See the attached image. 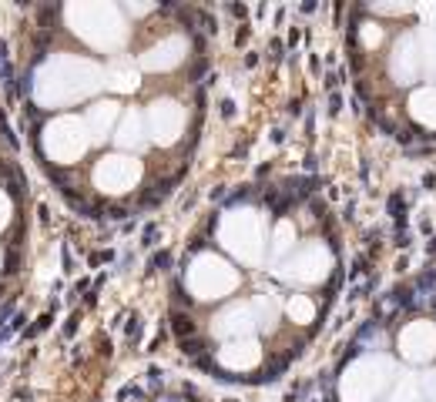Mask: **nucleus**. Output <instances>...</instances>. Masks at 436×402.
Masks as SVG:
<instances>
[{
	"label": "nucleus",
	"instance_id": "nucleus-4",
	"mask_svg": "<svg viewBox=\"0 0 436 402\" xmlns=\"http://www.w3.org/2000/svg\"><path fill=\"white\" fill-rule=\"evenodd\" d=\"M221 238H225V245H228L242 262L255 265V262L262 258V245H266V241H262V218H259V211H249V208L232 211V215L225 218Z\"/></svg>",
	"mask_w": 436,
	"mask_h": 402
},
{
	"label": "nucleus",
	"instance_id": "nucleus-2",
	"mask_svg": "<svg viewBox=\"0 0 436 402\" xmlns=\"http://www.w3.org/2000/svg\"><path fill=\"white\" fill-rule=\"evenodd\" d=\"M389 382H393V362L383 355H366L342 372L339 396L342 402H376Z\"/></svg>",
	"mask_w": 436,
	"mask_h": 402
},
{
	"label": "nucleus",
	"instance_id": "nucleus-21",
	"mask_svg": "<svg viewBox=\"0 0 436 402\" xmlns=\"http://www.w3.org/2000/svg\"><path fill=\"white\" fill-rule=\"evenodd\" d=\"M383 40V31H379V24H366V31H363V44L366 47H376Z\"/></svg>",
	"mask_w": 436,
	"mask_h": 402
},
{
	"label": "nucleus",
	"instance_id": "nucleus-20",
	"mask_svg": "<svg viewBox=\"0 0 436 402\" xmlns=\"http://www.w3.org/2000/svg\"><path fill=\"white\" fill-rule=\"evenodd\" d=\"M292 238H296V228H292L289 221H282V225L275 228V241H272V255H275V258H279V255H285V251H289L292 245H296Z\"/></svg>",
	"mask_w": 436,
	"mask_h": 402
},
{
	"label": "nucleus",
	"instance_id": "nucleus-6",
	"mask_svg": "<svg viewBox=\"0 0 436 402\" xmlns=\"http://www.w3.org/2000/svg\"><path fill=\"white\" fill-rule=\"evenodd\" d=\"M188 285L198 299H221L235 288V271L225 262H218L215 255H201L188 271Z\"/></svg>",
	"mask_w": 436,
	"mask_h": 402
},
{
	"label": "nucleus",
	"instance_id": "nucleus-15",
	"mask_svg": "<svg viewBox=\"0 0 436 402\" xmlns=\"http://www.w3.org/2000/svg\"><path fill=\"white\" fill-rule=\"evenodd\" d=\"M409 114L416 117L423 128L436 131V87H416L413 98H409Z\"/></svg>",
	"mask_w": 436,
	"mask_h": 402
},
{
	"label": "nucleus",
	"instance_id": "nucleus-10",
	"mask_svg": "<svg viewBox=\"0 0 436 402\" xmlns=\"http://www.w3.org/2000/svg\"><path fill=\"white\" fill-rule=\"evenodd\" d=\"M423 70V50H419V40L413 34H402L393 47V57H389V74L396 77V84H413Z\"/></svg>",
	"mask_w": 436,
	"mask_h": 402
},
{
	"label": "nucleus",
	"instance_id": "nucleus-1",
	"mask_svg": "<svg viewBox=\"0 0 436 402\" xmlns=\"http://www.w3.org/2000/svg\"><path fill=\"white\" fill-rule=\"evenodd\" d=\"M101 84V70L91 61L74 57H54L37 74V98L48 104H71V100L91 94Z\"/></svg>",
	"mask_w": 436,
	"mask_h": 402
},
{
	"label": "nucleus",
	"instance_id": "nucleus-12",
	"mask_svg": "<svg viewBox=\"0 0 436 402\" xmlns=\"http://www.w3.org/2000/svg\"><path fill=\"white\" fill-rule=\"evenodd\" d=\"M255 325H259V322H255L252 305H232V308H225V312L215 318V335L235 342V338H249V332Z\"/></svg>",
	"mask_w": 436,
	"mask_h": 402
},
{
	"label": "nucleus",
	"instance_id": "nucleus-11",
	"mask_svg": "<svg viewBox=\"0 0 436 402\" xmlns=\"http://www.w3.org/2000/svg\"><path fill=\"white\" fill-rule=\"evenodd\" d=\"M182 124H184V111L175 104V100H158V104H151L148 128H151V137H154L158 144H175L178 134H182Z\"/></svg>",
	"mask_w": 436,
	"mask_h": 402
},
{
	"label": "nucleus",
	"instance_id": "nucleus-17",
	"mask_svg": "<svg viewBox=\"0 0 436 402\" xmlns=\"http://www.w3.org/2000/svg\"><path fill=\"white\" fill-rule=\"evenodd\" d=\"M117 144L121 148H145V121L138 111H128L121 128H117Z\"/></svg>",
	"mask_w": 436,
	"mask_h": 402
},
{
	"label": "nucleus",
	"instance_id": "nucleus-5",
	"mask_svg": "<svg viewBox=\"0 0 436 402\" xmlns=\"http://www.w3.org/2000/svg\"><path fill=\"white\" fill-rule=\"evenodd\" d=\"M329 268H333L329 248H326L322 241H312V245H305V248L296 251V255L279 268V275L289 278V282H299V285H316L329 275Z\"/></svg>",
	"mask_w": 436,
	"mask_h": 402
},
{
	"label": "nucleus",
	"instance_id": "nucleus-9",
	"mask_svg": "<svg viewBox=\"0 0 436 402\" xmlns=\"http://www.w3.org/2000/svg\"><path fill=\"white\" fill-rule=\"evenodd\" d=\"M400 352L409 362H430L436 359V325L426 318L409 322L400 332Z\"/></svg>",
	"mask_w": 436,
	"mask_h": 402
},
{
	"label": "nucleus",
	"instance_id": "nucleus-19",
	"mask_svg": "<svg viewBox=\"0 0 436 402\" xmlns=\"http://www.w3.org/2000/svg\"><path fill=\"white\" fill-rule=\"evenodd\" d=\"M289 315L296 318V322H312L316 305L309 302V295H292V299H289Z\"/></svg>",
	"mask_w": 436,
	"mask_h": 402
},
{
	"label": "nucleus",
	"instance_id": "nucleus-13",
	"mask_svg": "<svg viewBox=\"0 0 436 402\" xmlns=\"http://www.w3.org/2000/svg\"><path fill=\"white\" fill-rule=\"evenodd\" d=\"M184 57V40L182 37H168L161 44H154V47L141 57V67H148V70H168V67L182 64Z\"/></svg>",
	"mask_w": 436,
	"mask_h": 402
},
{
	"label": "nucleus",
	"instance_id": "nucleus-23",
	"mask_svg": "<svg viewBox=\"0 0 436 402\" xmlns=\"http://www.w3.org/2000/svg\"><path fill=\"white\" fill-rule=\"evenodd\" d=\"M7 215H10V204H7V198H3V195H0V225H3V221H7Z\"/></svg>",
	"mask_w": 436,
	"mask_h": 402
},
{
	"label": "nucleus",
	"instance_id": "nucleus-7",
	"mask_svg": "<svg viewBox=\"0 0 436 402\" xmlns=\"http://www.w3.org/2000/svg\"><path fill=\"white\" fill-rule=\"evenodd\" d=\"M87 141H91V134H87V124L81 121H74V117H61V121H54L44 134V148H48L50 158H57V161H74L78 154H84L87 148Z\"/></svg>",
	"mask_w": 436,
	"mask_h": 402
},
{
	"label": "nucleus",
	"instance_id": "nucleus-24",
	"mask_svg": "<svg viewBox=\"0 0 436 402\" xmlns=\"http://www.w3.org/2000/svg\"><path fill=\"white\" fill-rule=\"evenodd\" d=\"M165 402H178V399H165Z\"/></svg>",
	"mask_w": 436,
	"mask_h": 402
},
{
	"label": "nucleus",
	"instance_id": "nucleus-3",
	"mask_svg": "<svg viewBox=\"0 0 436 402\" xmlns=\"http://www.w3.org/2000/svg\"><path fill=\"white\" fill-rule=\"evenodd\" d=\"M67 17H71V27L81 37H87L91 44H98V47H115L124 37L115 7H104V3H74V7H67Z\"/></svg>",
	"mask_w": 436,
	"mask_h": 402
},
{
	"label": "nucleus",
	"instance_id": "nucleus-14",
	"mask_svg": "<svg viewBox=\"0 0 436 402\" xmlns=\"http://www.w3.org/2000/svg\"><path fill=\"white\" fill-rule=\"evenodd\" d=\"M218 359H221V366L228 368H255L259 359H262V352H259V345L252 338H235V342H228L225 349L218 352Z\"/></svg>",
	"mask_w": 436,
	"mask_h": 402
},
{
	"label": "nucleus",
	"instance_id": "nucleus-18",
	"mask_svg": "<svg viewBox=\"0 0 436 402\" xmlns=\"http://www.w3.org/2000/svg\"><path fill=\"white\" fill-rule=\"evenodd\" d=\"M108 84L115 91H134L138 87V70H134L131 61H121V64L108 67Z\"/></svg>",
	"mask_w": 436,
	"mask_h": 402
},
{
	"label": "nucleus",
	"instance_id": "nucleus-22",
	"mask_svg": "<svg viewBox=\"0 0 436 402\" xmlns=\"http://www.w3.org/2000/svg\"><path fill=\"white\" fill-rule=\"evenodd\" d=\"M423 399L436 402V368L430 372V375H423Z\"/></svg>",
	"mask_w": 436,
	"mask_h": 402
},
{
	"label": "nucleus",
	"instance_id": "nucleus-16",
	"mask_svg": "<svg viewBox=\"0 0 436 402\" xmlns=\"http://www.w3.org/2000/svg\"><path fill=\"white\" fill-rule=\"evenodd\" d=\"M115 117H117V104H94L91 111H87V134H91V141H101L104 134L111 131V124H115Z\"/></svg>",
	"mask_w": 436,
	"mask_h": 402
},
{
	"label": "nucleus",
	"instance_id": "nucleus-8",
	"mask_svg": "<svg viewBox=\"0 0 436 402\" xmlns=\"http://www.w3.org/2000/svg\"><path fill=\"white\" fill-rule=\"evenodd\" d=\"M141 178V165L134 158H121V154H111V158H101L98 168H94V181L104 191H128L134 188Z\"/></svg>",
	"mask_w": 436,
	"mask_h": 402
}]
</instances>
